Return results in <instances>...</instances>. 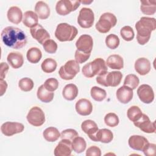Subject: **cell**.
Masks as SVG:
<instances>
[{"label": "cell", "instance_id": "cell-1", "mask_svg": "<svg viewBox=\"0 0 156 156\" xmlns=\"http://www.w3.org/2000/svg\"><path fill=\"white\" fill-rule=\"evenodd\" d=\"M1 39L4 44L13 49H21L27 43V37L20 28L8 26L1 32Z\"/></svg>", "mask_w": 156, "mask_h": 156}, {"label": "cell", "instance_id": "cell-2", "mask_svg": "<svg viewBox=\"0 0 156 156\" xmlns=\"http://www.w3.org/2000/svg\"><path fill=\"white\" fill-rule=\"evenodd\" d=\"M156 21L154 18L143 16L135 24L137 32L136 40L141 45L147 43L151 38V32L155 30Z\"/></svg>", "mask_w": 156, "mask_h": 156}, {"label": "cell", "instance_id": "cell-3", "mask_svg": "<svg viewBox=\"0 0 156 156\" xmlns=\"http://www.w3.org/2000/svg\"><path fill=\"white\" fill-rule=\"evenodd\" d=\"M83 75L88 78H91L96 75L99 76L107 72V66L104 60L97 58L93 61L85 64L82 69Z\"/></svg>", "mask_w": 156, "mask_h": 156}, {"label": "cell", "instance_id": "cell-4", "mask_svg": "<svg viewBox=\"0 0 156 156\" xmlns=\"http://www.w3.org/2000/svg\"><path fill=\"white\" fill-rule=\"evenodd\" d=\"M78 33L77 28L66 23H62L57 25L55 36L60 41H71L76 37Z\"/></svg>", "mask_w": 156, "mask_h": 156}, {"label": "cell", "instance_id": "cell-5", "mask_svg": "<svg viewBox=\"0 0 156 156\" xmlns=\"http://www.w3.org/2000/svg\"><path fill=\"white\" fill-rule=\"evenodd\" d=\"M122 77V74L120 71H114L98 76L96 80L98 83L102 86L115 87L119 85Z\"/></svg>", "mask_w": 156, "mask_h": 156}, {"label": "cell", "instance_id": "cell-6", "mask_svg": "<svg viewBox=\"0 0 156 156\" xmlns=\"http://www.w3.org/2000/svg\"><path fill=\"white\" fill-rule=\"evenodd\" d=\"M117 23L116 17L114 14L106 12L103 13L96 23L95 27L98 32L102 34L107 33L110 30L115 26Z\"/></svg>", "mask_w": 156, "mask_h": 156}, {"label": "cell", "instance_id": "cell-7", "mask_svg": "<svg viewBox=\"0 0 156 156\" xmlns=\"http://www.w3.org/2000/svg\"><path fill=\"white\" fill-rule=\"evenodd\" d=\"M79 71L80 66L79 63L76 60H70L60 67L58 74L62 79L69 80L73 79Z\"/></svg>", "mask_w": 156, "mask_h": 156}, {"label": "cell", "instance_id": "cell-8", "mask_svg": "<svg viewBox=\"0 0 156 156\" xmlns=\"http://www.w3.org/2000/svg\"><path fill=\"white\" fill-rule=\"evenodd\" d=\"M80 1L77 0H60L55 5L57 13L62 16L66 15L70 12L75 11L80 5Z\"/></svg>", "mask_w": 156, "mask_h": 156}, {"label": "cell", "instance_id": "cell-9", "mask_svg": "<svg viewBox=\"0 0 156 156\" xmlns=\"http://www.w3.org/2000/svg\"><path fill=\"white\" fill-rule=\"evenodd\" d=\"M28 122L35 127L42 126L45 122V115L43 111L38 107L35 106L32 107L27 116Z\"/></svg>", "mask_w": 156, "mask_h": 156}, {"label": "cell", "instance_id": "cell-10", "mask_svg": "<svg viewBox=\"0 0 156 156\" xmlns=\"http://www.w3.org/2000/svg\"><path fill=\"white\" fill-rule=\"evenodd\" d=\"M94 21V15L93 10L90 8L83 7L80 9L77 18L79 25L85 29L91 27Z\"/></svg>", "mask_w": 156, "mask_h": 156}, {"label": "cell", "instance_id": "cell-11", "mask_svg": "<svg viewBox=\"0 0 156 156\" xmlns=\"http://www.w3.org/2000/svg\"><path fill=\"white\" fill-rule=\"evenodd\" d=\"M134 125L145 133H152L155 132V122H151L148 116L143 113L141 118L136 121L133 122Z\"/></svg>", "mask_w": 156, "mask_h": 156}, {"label": "cell", "instance_id": "cell-12", "mask_svg": "<svg viewBox=\"0 0 156 156\" xmlns=\"http://www.w3.org/2000/svg\"><path fill=\"white\" fill-rule=\"evenodd\" d=\"M24 129V126L22 123L7 121L2 124L1 131L4 135L10 136L16 133L22 132Z\"/></svg>", "mask_w": 156, "mask_h": 156}, {"label": "cell", "instance_id": "cell-13", "mask_svg": "<svg viewBox=\"0 0 156 156\" xmlns=\"http://www.w3.org/2000/svg\"><path fill=\"white\" fill-rule=\"evenodd\" d=\"M93 45L92 37L87 34H83L79 37L76 42V46L77 50L86 53L90 54Z\"/></svg>", "mask_w": 156, "mask_h": 156}, {"label": "cell", "instance_id": "cell-14", "mask_svg": "<svg viewBox=\"0 0 156 156\" xmlns=\"http://www.w3.org/2000/svg\"><path fill=\"white\" fill-rule=\"evenodd\" d=\"M137 94L141 102L151 104L154 99V93L152 87L147 84L140 85L137 89Z\"/></svg>", "mask_w": 156, "mask_h": 156}, {"label": "cell", "instance_id": "cell-15", "mask_svg": "<svg viewBox=\"0 0 156 156\" xmlns=\"http://www.w3.org/2000/svg\"><path fill=\"white\" fill-rule=\"evenodd\" d=\"M30 32L32 37L40 44H43L46 41L50 39V35L48 32L40 24L30 28Z\"/></svg>", "mask_w": 156, "mask_h": 156}, {"label": "cell", "instance_id": "cell-16", "mask_svg": "<svg viewBox=\"0 0 156 156\" xmlns=\"http://www.w3.org/2000/svg\"><path fill=\"white\" fill-rule=\"evenodd\" d=\"M72 141L66 140L62 139L61 141L58 143L55 148L54 149V154L55 156H69L71 154L72 148Z\"/></svg>", "mask_w": 156, "mask_h": 156}, {"label": "cell", "instance_id": "cell-17", "mask_svg": "<svg viewBox=\"0 0 156 156\" xmlns=\"http://www.w3.org/2000/svg\"><path fill=\"white\" fill-rule=\"evenodd\" d=\"M94 141H100L104 143H109L113 138L112 132L107 129H99L94 134L89 136Z\"/></svg>", "mask_w": 156, "mask_h": 156}, {"label": "cell", "instance_id": "cell-18", "mask_svg": "<svg viewBox=\"0 0 156 156\" xmlns=\"http://www.w3.org/2000/svg\"><path fill=\"white\" fill-rule=\"evenodd\" d=\"M75 108L77 113L82 116L90 115L93 110L91 102L85 98L78 100L76 104Z\"/></svg>", "mask_w": 156, "mask_h": 156}, {"label": "cell", "instance_id": "cell-19", "mask_svg": "<svg viewBox=\"0 0 156 156\" xmlns=\"http://www.w3.org/2000/svg\"><path fill=\"white\" fill-rule=\"evenodd\" d=\"M133 95V90L125 85L119 87L116 93L117 99L122 104L129 103L132 99Z\"/></svg>", "mask_w": 156, "mask_h": 156}, {"label": "cell", "instance_id": "cell-20", "mask_svg": "<svg viewBox=\"0 0 156 156\" xmlns=\"http://www.w3.org/2000/svg\"><path fill=\"white\" fill-rule=\"evenodd\" d=\"M148 143V140L146 139V138L143 136L137 135L131 136L128 140V143L130 147L139 151H143L145 146Z\"/></svg>", "mask_w": 156, "mask_h": 156}, {"label": "cell", "instance_id": "cell-21", "mask_svg": "<svg viewBox=\"0 0 156 156\" xmlns=\"http://www.w3.org/2000/svg\"><path fill=\"white\" fill-rule=\"evenodd\" d=\"M134 67L136 73L141 76H144L149 73L151 68L149 60L145 57L138 58L135 62Z\"/></svg>", "mask_w": 156, "mask_h": 156}, {"label": "cell", "instance_id": "cell-22", "mask_svg": "<svg viewBox=\"0 0 156 156\" xmlns=\"http://www.w3.org/2000/svg\"><path fill=\"white\" fill-rule=\"evenodd\" d=\"M7 60L10 65L14 69L20 68L24 63L23 55L18 52H10L7 55Z\"/></svg>", "mask_w": 156, "mask_h": 156}, {"label": "cell", "instance_id": "cell-23", "mask_svg": "<svg viewBox=\"0 0 156 156\" xmlns=\"http://www.w3.org/2000/svg\"><path fill=\"white\" fill-rule=\"evenodd\" d=\"M9 21L13 24H18L23 20V13L21 10L16 6L9 8L7 13Z\"/></svg>", "mask_w": 156, "mask_h": 156}, {"label": "cell", "instance_id": "cell-24", "mask_svg": "<svg viewBox=\"0 0 156 156\" xmlns=\"http://www.w3.org/2000/svg\"><path fill=\"white\" fill-rule=\"evenodd\" d=\"M35 11L39 18L47 19L50 15V9L48 5L42 1H38L35 5Z\"/></svg>", "mask_w": 156, "mask_h": 156}, {"label": "cell", "instance_id": "cell-25", "mask_svg": "<svg viewBox=\"0 0 156 156\" xmlns=\"http://www.w3.org/2000/svg\"><path fill=\"white\" fill-rule=\"evenodd\" d=\"M106 65L111 69H122L124 67L123 58L119 55L112 54L107 58L106 61Z\"/></svg>", "mask_w": 156, "mask_h": 156}, {"label": "cell", "instance_id": "cell-26", "mask_svg": "<svg viewBox=\"0 0 156 156\" xmlns=\"http://www.w3.org/2000/svg\"><path fill=\"white\" fill-rule=\"evenodd\" d=\"M38 16L36 13L32 10L24 12L23 18V23L27 27H33L38 24Z\"/></svg>", "mask_w": 156, "mask_h": 156}, {"label": "cell", "instance_id": "cell-27", "mask_svg": "<svg viewBox=\"0 0 156 156\" xmlns=\"http://www.w3.org/2000/svg\"><path fill=\"white\" fill-rule=\"evenodd\" d=\"M78 88L75 84L69 83L65 86L62 90L63 97L68 101L74 100L78 95Z\"/></svg>", "mask_w": 156, "mask_h": 156}, {"label": "cell", "instance_id": "cell-28", "mask_svg": "<svg viewBox=\"0 0 156 156\" xmlns=\"http://www.w3.org/2000/svg\"><path fill=\"white\" fill-rule=\"evenodd\" d=\"M141 11L146 15H152L156 11V1H140Z\"/></svg>", "mask_w": 156, "mask_h": 156}, {"label": "cell", "instance_id": "cell-29", "mask_svg": "<svg viewBox=\"0 0 156 156\" xmlns=\"http://www.w3.org/2000/svg\"><path fill=\"white\" fill-rule=\"evenodd\" d=\"M37 98L41 102L44 103H48L52 101L54 94L52 91H49L47 90L44 87V85H41L38 87L37 90Z\"/></svg>", "mask_w": 156, "mask_h": 156}, {"label": "cell", "instance_id": "cell-30", "mask_svg": "<svg viewBox=\"0 0 156 156\" xmlns=\"http://www.w3.org/2000/svg\"><path fill=\"white\" fill-rule=\"evenodd\" d=\"M44 138L49 142H54L60 137L58 130L54 127H49L43 132Z\"/></svg>", "mask_w": 156, "mask_h": 156}, {"label": "cell", "instance_id": "cell-31", "mask_svg": "<svg viewBox=\"0 0 156 156\" xmlns=\"http://www.w3.org/2000/svg\"><path fill=\"white\" fill-rule=\"evenodd\" d=\"M81 129L88 136L94 134L98 130L97 124L93 120L87 119L81 124Z\"/></svg>", "mask_w": 156, "mask_h": 156}, {"label": "cell", "instance_id": "cell-32", "mask_svg": "<svg viewBox=\"0 0 156 156\" xmlns=\"http://www.w3.org/2000/svg\"><path fill=\"white\" fill-rule=\"evenodd\" d=\"M42 57V53L40 49L36 47L30 48L26 54L27 60L31 63H37Z\"/></svg>", "mask_w": 156, "mask_h": 156}, {"label": "cell", "instance_id": "cell-33", "mask_svg": "<svg viewBox=\"0 0 156 156\" xmlns=\"http://www.w3.org/2000/svg\"><path fill=\"white\" fill-rule=\"evenodd\" d=\"M71 144L73 150L77 154H80L83 152L85 150L87 146V143L85 139L79 136L76 137L72 141Z\"/></svg>", "mask_w": 156, "mask_h": 156}, {"label": "cell", "instance_id": "cell-34", "mask_svg": "<svg viewBox=\"0 0 156 156\" xmlns=\"http://www.w3.org/2000/svg\"><path fill=\"white\" fill-rule=\"evenodd\" d=\"M90 94L92 98L98 102H101L104 100L107 96V93L105 90L96 86L91 88Z\"/></svg>", "mask_w": 156, "mask_h": 156}, {"label": "cell", "instance_id": "cell-35", "mask_svg": "<svg viewBox=\"0 0 156 156\" xmlns=\"http://www.w3.org/2000/svg\"><path fill=\"white\" fill-rule=\"evenodd\" d=\"M57 66V62L54 59L48 58L43 61L41 65V68L44 73H51L55 70Z\"/></svg>", "mask_w": 156, "mask_h": 156}, {"label": "cell", "instance_id": "cell-36", "mask_svg": "<svg viewBox=\"0 0 156 156\" xmlns=\"http://www.w3.org/2000/svg\"><path fill=\"white\" fill-rule=\"evenodd\" d=\"M143 113L141 109L136 105L131 106L127 112V116L128 118L132 122L138 121L141 116Z\"/></svg>", "mask_w": 156, "mask_h": 156}, {"label": "cell", "instance_id": "cell-37", "mask_svg": "<svg viewBox=\"0 0 156 156\" xmlns=\"http://www.w3.org/2000/svg\"><path fill=\"white\" fill-rule=\"evenodd\" d=\"M139 83L140 80L138 77L133 74H130L126 76L124 81V85L134 90L138 87Z\"/></svg>", "mask_w": 156, "mask_h": 156}, {"label": "cell", "instance_id": "cell-38", "mask_svg": "<svg viewBox=\"0 0 156 156\" xmlns=\"http://www.w3.org/2000/svg\"><path fill=\"white\" fill-rule=\"evenodd\" d=\"M105 44L108 48L115 49L117 48L119 44V39L115 34H109L105 38Z\"/></svg>", "mask_w": 156, "mask_h": 156}, {"label": "cell", "instance_id": "cell-39", "mask_svg": "<svg viewBox=\"0 0 156 156\" xmlns=\"http://www.w3.org/2000/svg\"><path fill=\"white\" fill-rule=\"evenodd\" d=\"M120 34L122 39L127 41H132L135 36L133 29L129 26H126L122 27L120 30Z\"/></svg>", "mask_w": 156, "mask_h": 156}, {"label": "cell", "instance_id": "cell-40", "mask_svg": "<svg viewBox=\"0 0 156 156\" xmlns=\"http://www.w3.org/2000/svg\"><path fill=\"white\" fill-rule=\"evenodd\" d=\"M34 82L29 77H24L20 80L18 82V86L23 91H29L34 88Z\"/></svg>", "mask_w": 156, "mask_h": 156}, {"label": "cell", "instance_id": "cell-41", "mask_svg": "<svg viewBox=\"0 0 156 156\" xmlns=\"http://www.w3.org/2000/svg\"><path fill=\"white\" fill-rule=\"evenodd\" d=\"M104 122L105 124L109 127H114L119 124V118L114 113H108L104 117Z\"/></svg>", "mask_w": 156, "mask_h": 156}, {"label": "cell", "instance_id": "cell-42", "mask_svg": "<svg viewBox=\"0 0 156 156\" xmlns=\"http://www.w3.org/2000/svg\"><path fill=\"white\" fill-rule=\"evenodd\" d=\"M77 132L73 129H68L63 130L60 133L61 139H66L72 141L76 137L78 136Z\"/></svg>", "mask_w": 156, "mask_h": 156}, {"label": "cell", "instance_id": "cell-43", "mask_svg": "<svg viewBox=\"0 0 156 156\" xmlns=\"http://www.w3.org/2000/svg\"><path fill=\"white\" fill-rule=\"evenodd\" d=\"M43 47L44 51L48 53L54 54L57 51V44L54 40L52 39H49L43 43Z\"/></svg>", "mask_w": 156, "mask_h": 156}, {"label": "cell", "instance_id": "cell-44", "mask_svg": "<svg viewBox=\"0 0 156 156\" xmlns=\"http://www.w3.org/2000/svg\"><path fill=\"white\" fill-rule=\"evenodd\" d=\"M58 82L55 78H49L44 83V87L49 91H54L56 90L58 87Z\"/></svg>", "mask_w": 156, "mask_h": 156}, {"label": "cell", "instance_id": "cell-45", "mask_svg": "<svg viewBox=\"0 0 156 156\" xmlns=\"http://www.w3.org/2000/svg\"><path fill=\"white\" fill-rule=\"evenodd\" d=\"M90 54H86L84 52H82L79 50H76L74 54V58L75 60L78 63H83L85 62H86L90 57Z\"/></svg>", "mask_w": 156, "mask_h": 156}, {"label": "cell", "instance_id": "cell-46", "mask_svg": "<svg viewBox=\"0 0 156 156\" xmlns=\"http://www.w3.org/2000/svg\"><path fill=\"white\" fill-rule=\"evenodd\" d=\"M156 145L153 143H148L143 150V153L147 156H153L155 154Z\"/></svg>", "mask_w": 156, "mask_h": 156}, {"label": "cell", "instance_id": "cell-47", "mask_svg": "<svg viewBox=\"0 0 156 156\" xmlns=\"http://www.w3.org/2000/svg\"><path fill=\"white\" fill-rule=\"evenodd\" d=\"M86 155L87 156H101V149L96 146H91L87 149L86 151Z\"/></svg>", "mask_w": 156, "mask_h": 156}, {"label": "cell", "instance_id": "cell-48", "mask_svg": "<svg viewBox=\"0 0 156 156\" xmlns=\"http://www.w3.org/2000/svg\"><path fill=\"white\" fill-rule=\"evenodd\" d=\"M9 65L5 62H2L1 63V73H0L1 79H4V78H5L6 73L9 70Z\"/></svg>", "mask_w": 156, "mask_h": 156}, {"label": "cell", "instance_id": "cell-49", "mask_svg": "<svg viewBox=\"0 0 156 156\" xmlns=\"http://www.w3.org/2000/svg\"><path fill=\"white\" fill-rule=\"evenodd\" d=\"M0 85H1V96H2L7 90V84L5 80H4L3 79H0Z\"/></svg>", "mask_w": 156, "mask_h": 156}, {"label": "cell", "instance_id": "cell-50", "mask_svg": "<svg viewBox=\"0 0 156 156\" xmlns=\"http://www.w3.org/2000/svg\"><path fill=\"white\" fill-rule=\"evenodd\" d=\"M93 2V1H80V3H83L84 4H90Z\"/></svg>", "mask_w": 156, "mask_h": 156}]
</instances>
